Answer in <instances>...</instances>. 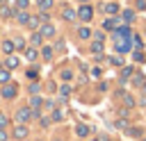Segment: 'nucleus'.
Returning a JSON list of instances; mask_svg holds the SVG:
<instances>
[{
    "mask_svg": "<svg viewBox=\"0 0 146 141\" xmlns=\"http://www.w3.org/2000/svg\"><path fill=\"white\" fill-rule=\"evenodd\" d=\"M32 116H36L32 109H27V107H23V109H18V114H16V121L18 123H25V121H30Z\"/></svg>",
    "mask_w": 146,
    "mask_h": 141,
    "instance_id": "nucleus-1",
    "label": "nucleus"
},
{
    "mask_svg": "<svg viewBox=\"0 0 146 141\" xmlns=\"http://www.w3.org/2000/svg\"><path fill=\"white\" fill-rule=\"evenodd\" d=\"M43 20H48V16H43V14H41V16H30V20H27V27L36 30V27H39Z\"/></svg>",
    "mask_w": 146,
    "mask_h": 141,
    "instance_id": "nucleus-2",
    "label": "nucleus"
},
{
    "mask_svg": "<svg viewBox=\"0 0 146 141\" xmlns=\"http://www.w3.org/2000/svg\"><path fill=\"white\" fill-rule=\"evenodd\" d=\"M78 16H80L82 20H91L94 11H91V7H89V5H82V7H80V11H78Z\"/></svg>",
    "mask_w": 146,
    "mask_h": 141,
    "instance_id": "nucleus-3",
    "label": "nucleus"
},
{
    "mask_svg": "<svg viewBox=\"0 0 146 141\" xmlns=\"http://www.w3.org/2000/svg\"><path fill=\"white\" fill-rule=\"evenodd\" d=\"M14 96H16V84H5V86H2V98L9 100V98H14Z\"/></svg>",
    "mask_w": 146,
    "mask_h": 141,
    "instance_id": "nucleus-4",
    "label": "nucleus"
},
{
    "mask_svg": "<svg viewBox=\"0 0 146 141\" xmlns=\"http://www.w3.org/2000/svg\"><path fill=\"white\" fill-rule=\"evenodd\" d=\"M14 136H16V139H25V136H27V127H25L23 123L16 125V127H14Z\"/></svg>",
    "mask_w": 146,
    "mask_h": 141,
    "instance_id": "nucleus-5",
    "label": "nucleus"
},
{
    "mask_svg": "<svg viewBox=\"0 0 146 141\" xmlns=\"http://www.w3.org/2000/svg\"><path fill=\"white\" fill-rule=\"evenodd\" d=\"M39 34H41L43 39H46V36H52V34H55V27H52V25H41Z\"/></svg>",
    "mask_w": 146,
    "mask_h": 141,
    "instance_id": "nucleus-6",
    "label": "nucleus"
},
{
    "mask_svg": "<svg viewBox=\"0 0 146 141\" xmlns=\"http://www.w3.org/2000/svg\"><path fill=\"white\" fill-rule=\"evenodd\" d=\"M16 66H18V59H16L14 55H9V57L5 59V68H7V70H11V68H16Z\"/></svg>",
    "mask_w": 146,
    "mask_h": 141,
    "instance_id": "nucleus-7",
    "label": "nucleus"
},
{
    "mask_svg": "<svg viewBox=\"0 0 146 141\" xmlns=\"http://www.w3.org/2000/svg\"><path fill=\"white\" fill-rule=\"evenodd\" d=\"M14 48H16V43H14V41H5V43H2V52H5V55H11V52H14Z\"/></svg>",
    "mask_w": 146,
    "mask_h": 141,
    "instance_id": "nucleus-8",
    "label": "nucleus"
},
{
    "mask_svg": "<svg viewBox=\"0 0 146 141\" xmlns=\"http://www.w3.org/2000/svg\"><path fill=\"white\" fill-rule=\"evenodd\" d=\"M75 134H78V136H87V134H89V125H82V123H80V125L75 127Z\"/></svg>",
    "mask_w": 146,
    "mask_h": 141,
    "instance_id": "nucleus-9",
    "label": "nucleus"
},
{
    "mask_svg": "<svg viewBox=\"0 0 146 141\" xmlns=\"http://www.w3.org/2000/svg\"><path fill=\"white\" fill-rule=\"evenodd\" d=\"M105 11H107V14H119V5H116V2H107V5H105Z\"/></svg>",
    "mask_w": 146,
    "mask_h": 141,
    "instance_id": "nucleus-10",
    "label": "nucleus"
},
{
    "mask_svg": "<svg viewBox=\"0 0 146 141\" xmlns=\"http://www.w3.org/2000/svg\"><path fill=\"white\" fill-rule=\"evenodd\" d=\"M130 41H132V45H135L137 50H141V48H144V41H141V36H137V34H132V39H130Z\"/></svg>",
    "mask_w": 146,
    "mask_h": 141,
    "instance_id": "nucleus-11",
    "label": "nucleus"
},
{
    "mask_svg": "<svg viewBox=\"0 0 146 141\" xmlns=\"http://www.w3.org/2000/svg\"><path fill=\"white\" fill-rule=\"evenodd\" d=\"M9 77H11V75H9V70H7V68H0V84H7V82H9Z\"/></svg>",
    "mask_w": 146,
    "mask_h": 141,
    "instance_id": "nucleus-12",
    "label": "nucleus"
},
{
    "mask_svg": "<svg viewBox=\"0 0 146 141\" xmlns=\"http://www.w3.org/2000/svg\"><path fill=\"white\" fill-rule=\"evenodd\" d=\"M16 18H18V23H23V25H27V20H30V16H27V14L23 11V9H21V11L16 14Z\"/></svg>",
    "mask_w": 146,
    "mask_h": 141,
    "instance_id": "nucleus-13",
    "label": "nucleus"
},
{
    "mask_svg": "<svg viewBox=\"0 0 146 141\" xmlns=\"http://www.w3.org/2000/svg\"><path fill=\"white\" fill-rule=\"evenodd\" d=\"M125 50H128V41L119 39V41H116V52H125Z\"/></svg>",
    "mask_w": 146,
    "mask_h": 141,
    "instance_id": "nucleus-14",
    "label": "nucleus"
},
{
    "mask_svg": "<svg viewBox=\"0 0 146 141\" xmlns=\"http://www.w3.org/2000/svg\"><path fill=\"white\" fill-rule=\"evenodd\" d=\"M25 57H27V61H34L36 59V50L34 48H25Z\"/></svg>",
    "mask_w": 146,
    "mask_h": 141,
    "instance_id": "nucleus-15",
    "label": "nucleus"
},
{
    "mask_svg": "<svg viewBox=\"0 0 146 141\" xmlns=\"http://www.w3.org/2000/svg\"><path fill=\"white\" fill-rule=\"evenodd\" d=\"M11 14H14V9H11V7H5V5L0 7V16H2V18H7V16H11Z\"/></svg>",
    "mask_w": 146,
    "mask_h": 141,
    "instance_id": "nucleus-16",
    "label": "nucleus"
},
{
    "mask_svg": "<svg viewBox=\"0 0 146 141\" xmlns=\"http://www.w3.org/2000/svg\"><path fill=\"white\" fill-rule=\"evenodd\" d=\"M62 18H66V20H73V18H75L73 9H64V11H62Z\"/></svg>",
    "mask_w": 146,
    "mask_h": 141,
    "instance_id": "nucleus-17",
    "label": "nucleus"
},
{
    "mask_svg": "<svg viewBox=\"0 0 146 141\" xmlns=\"http://www.w3.org/2000/svg\"><path fill=\"white\" fill-rule=\"evenodd\" d=\"M78 36H80V39H89V36H91V32H89L87 27H80V30H78Z\"/></svg>",
    "mask_w": 146,
    "mask_h": 141,
    "instance_id": "nucleus-18",
    "label": "nucleus"
},
{
    "mask_svg": "<svg viewBox=\"0 0 146 141\" xmlns=\"http://www.w3.org/2000/svg\"><path fill=\"white\" fill-rule=\"evenodd\" d=\"M39 7H41L43 11H48V9L52 7V0H39Z\"/></svg>",
    "mask_w": 146,
    "mask_h": 141,
    "instance_id": "nucleus-19",
    "label": "nucleus"
},
{
    "mask_svg": "<svg viewBox=\"0 0 146 141\" xmlns=\"http://www.w3.org/2000/svg\"><path fill=\"white\" fill-rule=\"evenodd\" d=\"M116 23H119V20H114V18H107V20H105V30H114V27H116Z\"/></svg>",
    "mask_w": 146,
    "mask_h": 141,
    "instance_id": "nucleus-20",
    "label": "nucleus"
},
{
    "mask_svg": "<svg viewBox=\"0 0 146 141\" xmlns=\"http://www.w3.org/2000/svg\"><path fill=\"white\" fill-rule=\"evenodd\" d=\"M30 41H32V45H39V43L43 41V36H41V34L36 32V34H32V39H30Z\"/></svg>",
    "mask_w": 146,
    "mask_h": 141,
    "instance_id": "nucleus-21",
    "label": "nucleus"
},
{
    "mask_svg": "<svg viewBox=\"0 0 146 141\" xmlns=\"http://www.w3.org/2000/svg\"><path fill=\"white\" fill-rule=\"evenodd\" d=\"M91 50H94V52L103 50V41H94V43H91Z\"/></svg>",
    "mask_w": 146,
    "mask_h": 141,
    "instance_id": "nucleus-22",
    "label": "nucleus"
},
{
    "mask_svg": "<svg viewBox=\"0 0 146 141\" xmlns=\"http://www.w3.org/2000/svg\"><path fill=\"white\" fill-rule=\"evenodd\" d=\"M7 125H9V118H7V116H5V114H0V127H2V130H5V127H7Z\"/></svg>",
    "mask_w": 146,
    "mask_h": 141,
    "instance_id": "nucleus-23",
    "label": "nucleus"
},
{
    "mask_svg": "<svg viewBox=\"0 0 146 141\" xmlns=\"http://www.w3.org/2000/svg\"><path fill=\"white\" fill-rule=\"evenodd\" d=\"M36 75H39L36 68H30V70H27V77H30V80H36Z\"/></svg>",
    "mask_w": 146,
    "mask_h": 141,
    "instance_id": "nucleus-24",
    "label": "nucleus"
},
{
    "mask_svg": "<svg viewBox=\"0 0 146 141\" xmlns=\"http://www.w3.org/2000/svg\"><path fill=\"white\" fill-rule=\"evenodd\" d=\"M121 75H123V77H121V80H128V77H130V75H132V68H123V73H121Z\"/></svg>",
    "mask_w": 146,
    "mask_h": 141,
    "instance_id": "nucleus-25",
    "label": "nucleus"
},
{
    "mask_svg": "<svg viewBox=\"0 0 146 141\" xmlns=\"http://www.w3.org/2000/svg\"><path fill=\"white\" fill-rule=\"evenodd\" d=\"M71 75H73L71 70H62V80H64V82H68V80H71Z\"/></svg>",
    "mask_w": 146,
    "mask_h": 141,
    "instance_id": "nucleus-26",
    "label": "nucleus"
},
{
    "mask_svg": "<svg viewBox=\"0 0 146 141\" xmlns=\"http://www.w3.org/2000/svg\"><path fill=\"white\" fill-rule=\"evenodd\" d=\"M68 91H71L68 86H62V89H59V98H66V96H68Z\"/></svg>",
    "mask_w": 146,
    "mask_h": 141,
    "instance_id": "nucleus-27",
    "label": "nucleus"
},
{
    "mask_svg": "<svg viewBox=\"0 0 146 141\" xmlns=\"http://www.w3.org/2000/svg\"><path fill=\"white\" fill-rule=\"evenodd\" d=\"M121 96H123V100H125V105H128V107H132V105H135V100H132L130 96H125V93H121Z\"/></svg>",
    "mask_w": 146,
    "mask_h": 141,
    "instance_id": "nucleus-28",
    "label": "nucleus"
},
{
    "mask_svg": "<svg viewBox=\"0 0 146 141\" xmlns=\"http://www.w3.org/2000/svg\"><path fill=\"white\" fill-rule=\"evenodd\" d=\"M123 18H125V23H130L135 16H132V11H123Z\"/></svg>",
    "mask_w": 146,
    "mask_h": 141,
    "instance_id": "nucleus-29",
    "label": "nucleus"
},
{
    "mask_svg": "<svg viewBox=\"0 0 146 141\" xmlns=\"http://www.w3.org/2000/svg\"><path fill=\"white\" fill-rule=\"evenodd\" d=\"M112 64H114V66H123V59H121V57H112Z\"/></svg>",
    "mask_w": 146,
    "mask_h": 141,
    "instance_id": "nucleus-30",
    "label": "nucleus"
},
{
    "mask_svg": "<svg viewBox=\"0 0 146 141\" xmlns=\"http://www.w3.org/2000/svg\"><path fill=\"white\" fill-rule=\"evenodd\" d=\"M27 5H30V0H18V9H27Z\"/></svg>",
    "mask_w": 146,
    "mask_h": 141,
    "instance_id": "nucleus-31",
    "label": "nucleus"
},
{
    "mask_svg": "<svg viewBox=\"0 0 146 141\" xmlns=\"http://www.w3.org/2000/svg\"><path fill=\"white\" fill-rule=\"evenodd\" d=\"M128 134H130V136H139L141 132H139V130H135V127H130V130H128Z\"/></svg>",
    "mask_w": 146,
    "mask_h": 141,
    "instance_id": "nucleus-32",
    "label": "nucleus"
},
{
    "mask_svg": "<svg viewBox=\"0 0 146 141\" xmlns=\"http://www.w3.org/2000/svg\"><path fill=\"white\" fill-rule=\"evenodd\" d=\"M7 139H9V134H7V132L0 127V141H7Z\"/></svg>",
    "mask_w": 146,
    "mask_h": 141,
    "instance_id": "nucleus-33",
    "label": "nucleus"
},
{
    "mask_svg": "<svg viewBox=\"0 0 146 141\" xmlns=\"http://www.w3.org/2000/svg\"><path fill=\"white\" fill-rule=\"evenodd\" d=\"M50 55H52V50H50V48H43V57H46V59H50Z\"/></svg>",
    "mask_w": 146,
    "mask_h": 141,
    "instance_id": "nucleus-34",
    "label": "nucleus"
},
{
    "mask_svg": "<svg viewBox=\"0 0 146 141\" xmlns=\"http://www.w3.org/2000/svg\"><path fill=\"white\" fill-rule=\"evenodd\" d=\"M30 105H32V107H39V105H41V98H32V102H30Z\"/></svg>",
    "mask_w": 146,
    "mask_h": 141,
    "instance_id": "nucleus-35",
    "label": "nucleus"
},
{
    "mask_svg": "<svg viewBox=\"0 0 146 141\" xmlns=\"http://www.w3.org/2000/svg\"><path fill=\"white\" fill-rule=\"evenodd\" d=\"M116 127H121V130H123V127H128V123L121 118V121H116Z\"/></svg>",
    "mask_w": 146,
    "mask_h": 141,
    "instance_id": "nucleus-36",
    "label": "nucleus"
},
{
    "mask_svg": "<svg viewBox=\"0 0 146 141\" xmlns=\"http://www.w3.org/2000/svg\"><path fill=\"white\" fill-rule=\"evenodd\" d=\"M62 116H64L62 111H55V114H52V118H55V121H62Z\"/></svg>",
    "mask_w": 146,
    "mask_h": 141,
    "instance_id": "nucleus-37",
    "label": "nucleus"
},
{
    "mask_svg": "<svg viewBox=\"0 0 146 141\" xmlns=\"http://www.w3.org/2000/svg\"><path fill=\"white\" fill-rule=\"evenodd\" d=\"M137 7H139V9H146V2H144V0H137Z\"/></svg>",
    "mask_w": 146,
    "mask_h": 141,
    "instance_id": "nucleus-38",
    "label": "nucleus"
},
{
    "mask_svg": "<svg viewBox=\"0 0 146 141\" xmlns=\"http://www.w3.org/2000/svg\"><path fill=\"white\" fill-rule=\"evenodd\" d=\"M100 141H110V139H100Z\"/></svg>",
    "mask_w": 146,
    "mask_h": 141,
    "instance_id": "nucleus-39",
    "label": "nucleus"
},
{
    "mask_svg": "<svg viewBox=\"0 0 146 141\" xmlns=\"http://www.w3.org/2000/svg\"><path fill=\"white\" fill-rule=\"evenodd\" d=\"M80 2H87V0H80Z\"/></svg>",
    "mask_w": 146,
    "mask_h": 141,
    "instance_id": "nucleus-40",
    "label": "nucleus"
},
{
    "mask_svg": "<svg viewBox=\"0 0 146 141\" xmlns=\"http://www.w3.org/2000/svg\"><path fill=\"white\" fill-rule=\"evenodd\" d=\"M91 141H98V139H91Z\"/></svg>",
    "mask_w": 146,
    "mask_h": 141,
    "instance_id": "nucleus-41",
    "label": "nucleus"
}]
</instances>
